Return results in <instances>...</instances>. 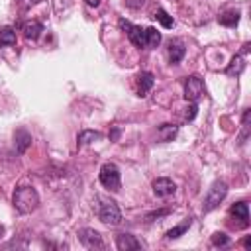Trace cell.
Here are the masks:
<instances>
[{
	"label": "cell",
	"instance_id": "cell-4",
	"mask_svg": "<svg viewBox=\"0 0 251 251\" xmlns=\"http://www.w3.org/2000/svg\"><path fill=\"white\" fill-rule=\"evenodd\" d=\"M98 218H100V222H104L108 226H118L122 222V212L114 200H102V204L98 208Z\"/></svg>",
	"mask_w": 251,
	"mask_h": 251
},
{
	"label": "cell",
	"instance_id": "cell-6",
	"mask_svg": "<svg viewBox=\"0 0 251 251\" xmlns=\"http://www.w3.org/2000/svg\"><path fill=\"white\" fill-rule=\"evenodd\" d=\"M120 27L127 33V37H129V41L135 45V47H145V29H141L139 25H133V24H129L127 20H120Z\"/></svg>",
	"mask_w": 251,
	"mask_h": 251
},
{
	"label": "cell",
	"instance_id": "cell-9",
	"mask_svg": "<svg viewBox=\"0 0 251 251\" xmlns=\"http://www.w3.org/2000/svg\"><path fill=\"white\" fill-rule=\"evenodd\" d=\"M229 216H233L235 220H239L237 227H247L249 226V208H247V202H235L229 208Z\"/></svg>",
	"mask_w": 251,
	"mask_h": 251
},
{
	"label": "cell",
	"instance_id": "cell-21",
	"mask_svg": "<svg viewBox=\"0 0 251 251\" xmlns=\"http://www.w3.org/2000/svg\"><path fill=\"white\" fill-rule=\"evenodd\" d=\"M188 227H190V218H186V220H184L180 226H176V227L169 229V231H167V239H176V237H180V235H182V233H184Z\"/></svg>",
	"mask_w": 251,
	"mask_h": 251
},
{
	"label": "cell",
	"instance_id": "cell-5",
	"mask_svg": "<svg viewBox=\"0 0 251 251\" xmlns=\"http://www.w3.org/2000/svg\"><path fill=\"white\" fill-rule=\"evenodd\" d=\"M202 94H204V82H202V78L196 76V75L186 76V80H184V98L190 100V102H196Z\"/></svg>",
	"mask_w": 251,
	"mask_h": 251
},
{
	"label": "cell",
	"instance_id": "cell-1",
	"mask_svg": "<svg viewBox=\"0 0 251 251\" xmlns=\"http://www.w3.org/2000/svg\"><path fill=\"white\" fill-rule=\"evenodd\" d=\"M12 204L20 214H29L39 206V194L31 186H20L14 190Z\"/></svg>",
	"mask_w": 251,
	"mask_h": 251
},
{
	"label": "cell",
	"instance_id": "cell-26",
	"mask_svg": "<svg viewBox=\"0 0 251 251\" xmlns=\"http://www.w3.org/2000/svg\"><path fill=\"white\" fill-rule=\"evenodd\" d=\"M169 214V210H159V212H151L149 216H147V220L151 222V220H155V218H161V216H167Z\"/></svg>",
	"mask_w": 251,
	"mask_h": 251
},
{
	"label": "cell",
	"instance_id": "cell-23",
	"mask_svg": "<svg viewBox=\"0 0 251 251\" xmlns=\"http://www.w3.org/2000/svg\"><path fill=\"white\" fill-rule=\"evenodd\" d=\"M212 245H214V247H226V245H229V237H227L226 233L216 231V233L212 235Z\"/></svg>",
	"mask_w": 251,
	"mask_h": 251
},
{
	"label": "cell",
	"instance_id": "cell-17",
	"mask_svg": "<svg viewBox=\"0 0 251 251\" xmlns=\"http://www.w3.org/2000/svg\"><path fill=\"white\" fill-rule=\"evenodd\" d=\"M161 43V33L155 27H145V47L153 49Z\"/></svg>",
	"mask_w": 251,
	"mask_h": 251
},
{
	"label": "cell",
	"instance_id": "cell-8",
	"mask_svg": "<svg viewBox=\"0 0 251 251\" xmlns=\"http://www.w3.org/2000/svg\"><path fill=\"white\" fill-rule=\"evenodd\" d=\"M175 190H176V184L171 180V178H157V180H153V192H155V196H159V198H167V196H171V194H175Z\"/></svg>",
	"mask_w": 251,
	"mask_h": 251
},
{
	"label": "cell",
	"instance_id": "cell-13",
	"mask_svg": "<svg viewBox=\"0 0 251 251\" xmlns=\"http://www.w3.org/2000/svg\"><path fill=\"white\" fill-rule=\"evenodd\" d=\"M243 69H245V59H243V55H235V57L229 61V65H227V69H226V75H227V76H239V75L243 73Z\"/></svg>",
	"mask_w": 251,
	"mask_h": 251
},
{
	"label": "cell",
	"instance_id": "cell-12",
	"mask_svg": "<svg viewBox=\"0 0 251 251\" xmlns=\"http://www.w3.org/2000/svg\"><path fill=\"white\" fill-rule=\"evenodd\" d=\"M22 31H24V35H25V39H37L39 35H41V31H43V25H41V22H37V20H31V22H25L24 24V27H22Z\"/></svg>",
	"mask_w": 251,
	"mask_h": 251
},
{
	"label": "cell",
	"instance_id": "cell-7",
	"mask_svg": "<svg viewBox=\"0 0 251 251\" xmlns=\"http://www.w3.org/2000/svg\"><path fill=\"white\" fill-rule=\"evenodd\" d=\"M78 239L84 247L88 249H104V241H102V235L96 231V229H90V227H84L78 231Z\"/></svg>",
	"mask_w": 251,
	"mask_h": 251
},
{
	"label": "cell",
	"instance_id": "cell-29",
	"mask_svg": "<svg viewBox=\"0 0 251 251\" xmlns=\"http://www.w3.org/2000/svg\"><path fill=\"white\" fill-rule=\"evenodd\" d=\"M118 135H120V131H118V129H114V131H112V135H110V137H112V139H118Z\"/></svg>",
	"mask_w": 251,
	"mask_h": 251
},
{
	"label": "cell",
	"instance_id": "cell-19",
	"mask_svg": "<svg viewBox=\"0 0 251 251\" xmlns=\"http://www.w3.org/2000/svg\"><path fill=\"white\" fill-rule=\"evenodd\" d=\"M155 18H157V22H159V24H161L165 29H171V27L175 25V20H173V16H169V14H167L163 8H159V10L155 12Z\"/></svg>",
	"mask_w": 251,
	"mask_h": 251
},
{
	"label": "cell",
	"instance_id": "cell-16",
	"mask_svg": "<svg viewBox=\"0 0 251 251\" xmlns=\"http://www.w3.org/2000/svg\"><path fill=\"white\" fill-rule=\"evenodd\" d=\"M153 82H155V78H153V75L151 73H147V71H143V73H139L137 75V86H139V94L143 96L151 86H153Z\"/></svg>",
	"mask_w": 251,
	"mask_h": 251
},
{
	"label": "cell",
	"instance_id": "cell-27",
	"mask_svg": "<svg viewBox=\"0 0 251 251\" xmlns=\"http://www.w3.org/2000/svg\"><path fill=\"white\" fill-rule=\"evenodd\" d=\"M243 247H245V249L251 247V235H245V237H243Z\"/></svg>",
	"mask_w": 251,
	"mask_h": 251
},
{
	"label": "cell",
	"instance_id": "cell-11",
	"mask_svg": "<svg viewBox=\"0 0 251 251\" xmlns=\"http://www.w3.org/2000/svg\"><path fill=\"white\" fill-rule=\"evenodd\" d=\"M116 247L120 251H135L141 247V243L131 233H120V235H116Z\"/></svg>",
	"mask_w": 251,
	"mask_h": 251
},
{
	"label": "cell",
	"instance_id": "cell-18",
	"mask_svg": "<svg viewBox=\"0 0 251 251\" xmlns=\"http://www.w3.org/2000/svg\"><path fill=\"white\" fill-rule=\"evenodd\" d=\"M178 127L175 124H163L159 127V135H161V141H173V137L176 135Z\"/></svg>",
	"mask_w": 251,
	"mask_h": 251
},
{
	"label": "cell",
	"instance_id": "cell-28",
	"mask_svg": "<svg viewBox=\"0 0 251 251\" xmlns=\"http://www.w3.org/2000/svg\"><path fill=\"white\" fill-rule=\"evenodd\" d=\"M100 2H102V0H86V4H88L90 8H96V6H100Z\"/></svg>",
	"mask_w": 251,
	"mask_h": 251
},
{
	"label": "cell",
	"instance_id": "cell-10",
	"mask_svg": "<svg viewBox=\"0 0 251 251\" xmlns=\"http://www.w3.org/2000/svg\"><path fill=\"white\" fill-rule=\"evenodd\" d=\"M29 145H31V135H29V131H25V129H22V127L16 129V133H14V147H16V153H18V155H24Z\"/></svg>",
	"mask_w": 251,
	"mask_h": 251
},
{
	"label": "cell",
	"instance_id": "cell-20",
	"mask_svg": "<svg viewBox=\"0 0 251 251\" xmlns=\"http://www.w3.org/2000/svg\"><path fill=\"white\" fill-rule=\"evenodd\" d=\"M96 139H100V133H98V131L84 129V131L78 133V145H88V143H92V141H96Z\"/></svg>",
	"mask_w": 251,
	"mask_h": 251
},
{
	"label": "cell",
	"instance_id": "cell-2",
	"mask_svg": "<svg viewBox=\"0 0 251 251\" xmlns=\"http://www.w3.org/2000/svg\"><path fill=\"white\" fill-rule=\"evenodd\" d=\"M226 194H227V186H226V182L216 180V182L210 186V190H208V194H206V198H204V212H212V210H216V208L224 202Z\"/></svg>",
	"mask_w": 251,
	"mask_h": 251
},
{
	"label": "cell",
	"instance_id": "cell-30",
	"mask_svg": "<svg viewBox=\"0 0 251 251\" xmlns=\"http://www.w3.org/2000/svg\"><path fill=\"white\" fill-rule=\"evenodd\" d=\"M2 235H4V226H0V239H2Z\"/></svg>",
	"mask_w": 251,
	"mask_h": 251
},
{
	"label": "cell",
	"instance_id": "cell-14",
	"mask_svg": "<svg viewBox=\"0 0 251 251\" xmlns=\"http://www.w3.org/2000/svg\"><path fill=\"white\" fill-rule=\"evenodd\" d=\"M218 24L220 25H226V27H235L239 24V12L235 10H227L224 14L218 16Z\"/></svg>",
	"mask_w": 251,
	"mask_h": 251
},
{
	"label": "cell",
	"instance_id": "cell-22",
	"mask_svg": "<svg viewBox=\"0 0 251 251\" xmlns=\"http://www.w3.org/2000/svg\"><path fill=\"white\" fill-rule=\"evenodd\" d=\"M16 43V31L12 27L0 29V45H14Z\"/></svg>",
	"mask_w": 251,
	"mask_h": 251
},
{
	"label": "cell",
	"instance_id": "cell-25",
	"mask_svg": "<svg viewBox=\"0 0 251 251\" xmlns=\"http://www.w3.org/2000/svg\"><path fill=\"white\" fill-rule=\"evenodd\" d=\"M126 6L131 8V10H139L145 6V0H126Z\"/></svg>",
	"mask_w": 251,
	"mask_h": 251
},
{
	"label": "cell",
	"instance_id": "cell-15",
	"mask_svg": "<svg viewBox=\"0 0 251 251\" xmlns=\"http://www.w3.org/2000/svg\"><path fill=\"white\" fill-rule=\"evenodd\" d=\"M184 53H186V49L182 47V43H178V41H171L169 43V61L173 65L175 63H180L182 57H184Z\"/></svg>",
	"mask_w": 251,
	"mask_h": 251
},
{
	"label": "cell",
	"instance_id": "cell-3",
	"mask_svg": "<svg viewBox=\"0 0 251 251\" xmlns=\"http://www.w3.org/2000/svg\"><path fill=\"white\" fill-rule=\"evenodd\" d=\"M100 182H102V186L104 188H108V190H112V192H116V190H120V169L114 165V163H104L102 167H100Z\"/></svg>",
	"mask_w": 251,
	"mask_h": 251
},
{
	"label": "cell",
	"instance_id": "cell-24",
	"mask_svg": "<svg viewBox=\"0 0 251 251\" xmlns=\"http://www.w3.org/2000/svg\"><path fill=\"white\" fill-rule=\"evenodd\" d=\"M196 112H198V108H196V104L192 102V104H190V106L186 108V112H184V120H188V122H190V120H194Z\"/></svg>",
	"mask_w": 251,
	"mask_h": 251
}]
</instances>
